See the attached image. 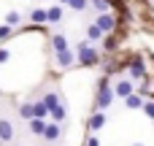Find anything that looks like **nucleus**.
<instances>
[{
    "instance_id": "obj_1",
    "label": "nucleus",
    "mask_w": 154,
    "mask_h": 146,
    "mask_svg": "<svg viewBox=\"0 0 154 146\" xmlns=\"http://www.w3.org/2000/svg\"><path fill=\"white\" fill-rule=\"evenodd\" d=\"M79 62L84 65V68H92V65H97V60H100V54H97V49L89 43V41H81L79 46Z\"/></svg>"
},
{
    "instance_id": "obj_2",
    "label": "nucleus",
    "mask_w": 154,
    "mask_h": 146,
    "mask_svg": "<svg viewBox=\"0 0 154 146\" xmlns=\"http://www.w3.org/2000/svg\"><path fill=\"white\" fill-rule=\"evenodd\" d=\"M114 95H116V92H114V87L108 84V79H103V81H100V87H97V100H95V108H97V111L108 108V106H111V100H114Z\"/></svg>"
},
{
    "instance_id": "obj_3",
    "label": "nucleus",
    "mask_w": 154,
    "mask_h": 146,
    "mask_svg": "<svg viewBox=\"0 0 154 146\" xmlns=\"http://www.w3.org/2000/svg\"><path fill=\"white\" fill-rule=\"evenodd\" d=\"M95 24L103 30V35H108V33H114V27H116V16H114V14H100V16L95 19Z\"/></svg>"
},
{
    "instance_id": "obj_4",
    "label": "nucleus",
    "mask_w": 154,
    "mask_h": 146,
    "mask_svg": "<svg viewBox=\"0 0 154 146\" xmlns=\"http://www.w3.org/2000/svg\"><path fill=\"white\" fill-rule=\"evenodd\" d=\"M130 76H133V79H143V76H146V65H143L141 57H135V60L130 62Z\"/></svg>"
},
{
    "instance_id": "obj_5",
    "label": "nucleus",
    "mask_w": 154,
    "mask_h": 146,
    "mask_svg": "<svg viewBox=\"0 0 154 146\" xmlns=\"http://www.w3.org/2000/svg\"><path fill=\"white\" fill-rule=\"evenodd\" d=\"M133 81L130 79H122V81H116V87H114V92L119 95V98H127V95H133Z\"/></svg>"
},
{
    "instance_id": "obj_6",
    "label": "nucleus",
    "mask_w": 154,
    "mask_h": 146,
    "mask_svg": "<svg viewBox=\"0 0 154 146\" xmlns=\"http://www.w3.org/2000/svg\"><path fill=\"white\" fill-rule=\"evenodd\" d=\"M14 138V125L8 119H0V141H11Z\"/></svg>"
},
{
    "instance_id": "obj_7",
    "label": "nucleus",
    "mask_w": 154,
    "mask_h": 146,
    "mask_svg": "<svg viewBox=\"0 0 154 146\" xmlns=\"http://www.w3.org/2000/svg\"><path fill=\"white\" fill-rule=\"evenodd\" d=\"M100 127H106V114L103 111H95L92 119H89V130H100Z\"/></svg>"
},
{
    "instance_id": "obj_8",
    "label": "nucleus",
    "mask_w": 154,
    "mask_h": 146,
    "mask_svg": "<svg viewBox=\"0 0 154 146\" xmlns=\"http://www.w3.org/2000/svg\"><path fill=\"white\" fill-rule=\"evenodd\" d=\"M62 135V130H60V122H54V125H46V133H43V138L46 141H57Z\"/></svg>"
},
{
    "instance_id": "obj_9",
    "label": "nucleus",
    "mask_w": 154,
    "mask_h": 146,
    "mask_svg": "<svg viewBox=\"0 0 154 146\" xmlns=\"http://www.w3.org/2000/svg\"><path fill=\"white\" fill-rule=\"evenodd\" d=\"M57 65H60V68H70V65H73L70 49H68V51H57Z\"/></svg>"
},
{
    "instance_id": "obj_10",
    "label": "nucleus",
    "mask_w": 154,
    "mask_h": 146,
    "mask_svg": "<svg viewBox=\"0 0 154 146\" xmlns=\"http://www.w3.org/2000/svg\"><path fill=\"white\" fill-rule=\"evenodd\" d=\"M125 106H127V108H143V95H135V92L127 95V98H125Z\"/></svg>"
},
{
    "instance_id": "obj_11",
    "label": "nucleus",
    "mask_w": 154,
    "mask_h": 146,
    "mask_svg": "<svg viewBox=\"0 0 154 146\" xmlns=\"http://www.w3.org/2000/svg\"><path fill=\"white\" fill-rule=\"evenodd\" d=\"M32 111H35V119H46L51 111H49V106L43 103V100H38V103H32Z\"/></svg>"
},
{
    "instance_id": "obj_12",
    "label": "nucleus",
    "mask_w": 154,
    "mask_h": 146,
    "mask_svg": "<svg viewBox=\"0 0 154 146\" xmlns=\"http://www.w3.org/2000/svg\"><path fill=\"white\" fill-rule=\"evenodd\" d=\"M65 114H68V108H65V100H60V103L51 108V119H54V122H62V119H65Z\"/></svg>"
},
{
    "instance_id": "obj_13",
    "label": "nucleus",
    "mask_w": 154,
    "mask_h": 146,
    "mask_svg": "<svg viewBox=\"0 0 154 146\" xmlns=\"http://www.w3.org/2000/svg\"><path fill=\"white\" fill-rule=\"evenodd\" d=\"M51 46H54V51H68V38L57 33V35L51 38Z\"/></svg>"
},
{
    "instance_id": "obj_14",
    "label": "nucleus",
    "mask_w": 154,
    "mask_h": 146,
    "mask_svg": "<svg viewBox=\"0 0 154 146\" xmlns=\"http://www.w3.org/2000/svg\"><path fill=\"white\" fill-rule=\"evenodd\" d=\"M30 133L43 135V133H46V122H43V119H30Z\"/></svg>"
},
{
    "instance_id": "obj_15",
    "label": "nucleus",
    "mask_w": 154,
    "mask_h": 146,
    "mask_svg": "<svg viewBox=\"0 0 154 146\" xmlns=\"http://www.w3.org/2000/svg\"><path fill=\"white\" fill-rule=\"evenodd\" d=\"M30 16H32V22H35V24H43V22H49V11H43V8H35Z\"/></svg>"
},
{
    "instance_id": "obj_16",
    "label": "nucleus",
    "mask_w": 154,
    "mask_h": 146,
    "mask_svg": "<svg viewBox=\"0 0 154 146\" xmlns=\"http://www.w3.org/2000/svg\"><path fill=\"white\" fill-rule=\"evenodd\" d=\"M100 46H103V51H114V49H116V38H114V35L108 33V35H103Z\"/></svg>"
},
{
    "instance_id": "obj_17",
    "label": "nucleus",
    "mask_w": 154,
    "mask_h": 146,
    "mask_svg": "<svg viewBox=\"0 0 154 146\" xmlns=\"http://www.w3.org/2000/svg\"><path fill=\"white\" fill-rule=\"evenodd\" d=\"M87 35H89V41H103V30L97 24H89L87 27Z\"/></svg>"
},
{
    "instance_id": "obj_18",
    "label": "nucleus",
    "mask_w": 154,
    "mask_h": 146,
    "mask_svg": "<svg viewBox=\"0 0 154 146\" xmlns=\"http://www.w3.org/2000/svg\"><path fill=\"white\" fill-rule=\"evenodd\" d=\"M49 22H54V24H57V22H62V8H60V5L49 8Z\"/></svg>"
},
{
    "instance_id": "obj_19",
    "label": "nucleus",
    "mask_w": 154,
    "mask_h": 146,
    "mask_svg": "<svg viewBox=\"0 0 154 146\" xmlns=\"http://www.w3.org/2000/svg\"><path fill=\"white\" fill-rule=\"evenodd\" d=\"M19 22H22V16H19L16 11H8V16H5V24H8V27H16Z\"/></svg>"
},
{
    "instance_id": "obj_20",
    "label": "nucleus",
    "mask_w": 154,
    "mask_h": 146,
    "mask_svg": "<svg viewBox=\"0 0 154 146\" xmlns=\"http://www.w3.org/2000/svg\"><path fill=\"white\" fill-rule=\"evenodd\" d=\"M41 100H43V103H46V106H49V111H51V108H54V106H57V103H60V98H57V95H54V92H49V95H43V98H41Z\"/></svg>"
},
{
    "instance_id": "obj_21",
    "label": "nucleus",
    "mask_w": 154,
    "mask_h": 146,
    "mask_svg": "<svg viewBox=\"0 0 154 146\" xmlns=\"http://www.w3.org/2000/svg\"><path fill=\"white\" fill-rule=\"evenodd\" d=\"M19 114H22L24 119H35V111H32V103H24V106L19 108Z\"/></svg>"
},
{
    "instance_id": "obj_22",
    "label": "nucleus",
    "mask_w": 154,
    "mask_h": 146,
    "mask_svg": "<svg viewBox=\"0 0 154 146\" xmlns=\"http://www.w3.org/2000/svg\"><path fill=\"white\" fill-rule=\"evenodd\" d=\"M92 5H95L100 14H108V8H111V0H92Z\"/></svg>"
},
{
    "instance_id": "obj_23",
    "label": "nucleus",
    "mask_w": 154,
    "mask_h": 146,
    "mask_svg": "<svg viewBox=\"0 0 154 146\" xmlns=\"http://www.w3.org/2000/svg\"><path fill=\"white\" fill-rule=\"evenodd\" d=\"M143 114H146L149 119H154V100H146V103H143Z\"/></svg>"
},
{
    "instance_id": "obj_24",
    "label": "nucleus",
    "mask_w": 154,
    "mask_h": 146,
    "mask_svg": "<svg viewBox=\"0 0 154 146\" xmlns=\"http://www.w3.org/2000/svg\"><path fill=\"white\" fill-rule=\"evenodd\" d=\"M68 5H70L73 11H84V8H87V0H70Z\"/></svg>"
},
{
    "instance_id": "obj_25",
    "label": "nucleus",
    "mask_w": 154,
    "mask_h": 146,
    "mask_svg": "<svg viewBox=\"0 0 154 146\" xmlns=\"http://www.w3.org/2000/svg\"><path fill=\"white\" fill-rule=\"evenodd\" d=\"M8 35H11V27H8V24H0V41L8 38Z\"/></svg>"
},
{
    "instance_id": "obj_26",
    "label": "nucleus",
    "mask_w": 154,
    "mask_h": 146,
    "mask_svg": "<svg viewBox=\"0 0 154 146\" xmlns=\"http://www.w3.org/2000/svg\"><path fill=\"white\" fill-rule=\"evenodd\" d=\"M87 146H100V141H97V135H89V141H87Z\"/></svg>"
},
{
    "instance_id": "obj_27",
    "label": "nucleus",
    "mask_w": 154,
    "mask_h": 146,
    "mask_svg": "<svg viewBox=\"0 0 154 146\" xmlns=\"http://www.w3.org/2000/svg\"><path fill=\"white\" fill-rule=\"evenodd\" d=\"M5 60H8V51H5V49H0V62H5Z\"/></svg>"
},
{
    "instance_id": "obj_28",
    "label": "nucleus",
    "mask_w": 154,
    "mask_h": 146,
    "mask_svg": "<svg viewBox=\"0 0 154 146\" xmlns=\"http://www.w3.org/2000/svg\"><path fill=\"white\" fill-rule=\"evenodd\" d=\"M60 3H70V0H60Z\"/></svg>"
},
{
    "instance_id": "obj_29",
    "label": "nucleus",
    "mask_w": 154,
    "mask_h": 146,
    "mask_svg": "<svg viewBox=\"0 0 154 146\" xmlns=\"http://www.w3.org/2000/svg\"><path fill=\"white\" fill-rule=\"evenodd\" d=\"M133 146H143V144H133Z\"/></svg>"
}]
</instances>
